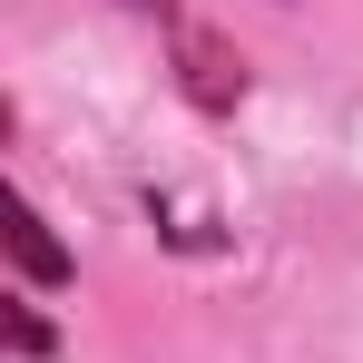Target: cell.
Listing matches in <instances>:
<instances>
[{
    "label": "cell",
    "instance_id": "obj_4",
    "mask_svg": "<svg viewBox=\"0 0 363 363\" xmlns=\"http://www.w3.org/2000/svg\"><path fill=\"white\" fill-rule=\"evenodd\" d=\"M118 10H138V20H177V0H118Z\"/></svg>",
    "mask_w": 363,
    "mask_h": 363
},
{
    "label": "cell",
    "instance_id": "obj_2",
    "mask_svg": "<svg viewBox=\"0 0 363 363\" xmlns=\"http://www.w3.org/2000/svg\"><path fill=\"white\" fill-rule=\"evenodd\" d=\"M10 265H20V285H69V275H79V255L50 236V216H40L30 196H10Z\"/></svg>",
    "mask_w": 363,
    "mask_h": 363
},
{
    "label": "cell",
    "instance_id": "obj_3",
    "mask_svg": "<svg viewBox=\"0 0 363 363\" xmlns=\"http://www.w3.org/2000/svg\"><path fill=\"white\" fill-rule=\"evenodd\" d=\"M0 334H10V354H20V363H30V354H50V344H60V334H50V314H30L20 295L0 304Z\"/></svg>",
    "mask_w": 363,
    "mask_h": 363
},
{
    "label": "cell",
    "instance_id": "obj_1",
    "mask_svg": "<svg viewBox=\"0 0 363 363\" xmlns=\"http://www.w3.org/2000/svg\"><path fill=\"white\" fill-rule=\"evenodd\" d=\"M177 89H186V108L226 118V108L245 99V50L216 40V30H177Z\"/></svg>",
    "mask_w": 363,
    "mask_h": 363
}]
</instances>
